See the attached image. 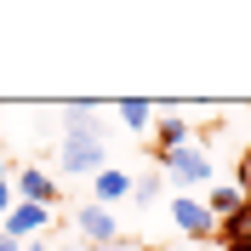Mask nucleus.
Returning <instances> with one entry per match:
<instances>
[{
	"label": "nucleus",
	"instance_id": "2eb2a0df",
	"mask_svg": "<svg viewBox=\"0 0 251 251\" xmlns=\"http://www.w3.org/2000/svg\"><path fill=\"white\" fill-rule=\"evenodd\" d=\"M0 251H23V246H12V240H6V234H0Z\"/></svg>",
	"mask_w": 251,
	"mask_h": 251
},
{
	"label": "nucleus",
	"instance_id": "9b49d317",
	"mask_svg": "<svg viewBox=\"0 0 251 251\" xmlns=\"http://www.w3.org/2000/svg\"><path fill=\"white\" fill-rule=\"evenodd\" d=\"M217 234H223V240H234V246H251V200L240 205L228 223H217Z\"/></svg>",
	"mask_w": 251,
	"mask_h": 251
},
{
	"label": "nucleus",
	"instance_id": "0eeeda50",
	"mask_svg": "<svg viewBox=\"0 0 251 251\" xmlns=\"http://www.w3.org/2000/svg\"><path fill=\"white\" fill-rule=\"evenodd\" d=\"M12 200H23V205H51V200H57V183H51L40 166H23V172H12Z\"/></svg>",
	"mask_w": 251,
	"mask_h": 251
},
{
	"label": "nucleus",
	"instance_id": "ddd939ff",
	"mask_svg": "<svg viewBox=\"0 0 251 251\" xmlns=\"http://www.w3.org/2000/svg\"><path fill=\"white\" fill-rule=\"evenodd\" d=\"M234 188L251 200V149H246V160H240V172H234Z\"/></svg>",
	"mask_w": 251,
	"mask_h": 251
},
{
	"label": "nucleus",
	"instance_id": "20e7f679",
	"mask_svg": "<svg viewBox=\"0 0 251 251\" xmlns=\"http://www.w3.org/2000/svg\"><path fill=\"white\" fill-rule=\"evenodd\" d=\"M75 234L86 240V246H114V240H120V217H114L109 205H80L75 211Z\"/></svg>",
	"mask_w": 251,
	"mask_h": 251
},
{
	"label": "nucleus",
	"instance_id": "423d86ee",
	"mask_svg": "<svg viewBox=\"0 0 251 251\" xmlns=\"http://www.w3.org/2000/svg\"><path fill=\"white\" fill-rule=\"evenodd\" d=\"M172 223L183 228L188 240H211V234H217V217H211L205 200H194V194H177V200H172Z\"/></svg>",
	"mask_w": 251,
	"mask_h": 251
},
{
	"label": "nucleus",
	"instance_id": "f8f14e48",
	"mask_svg": "<svg viewBox=\"0 0 251 251\" xmlns=\"http://www.w3.org/2000/svg\"><path fill=\"white\" fill-rule=\"evenodd\" d=\"M131 200H137V205H154L160 200V177H137V183H131Z\"/></svg>",
	"mask_w": 251,
	"mask_h": 251
},
{
	"label": "nucleus",
	"instance_id": "9d476101",
	"mask_svg": "<svg viewBox=\"0 0 251 251\" xmlns=\"http://www.w3.org/2000/svg\"><path fill=\"white\" fill-rule=\"evenodd\" d=\"M120 126H126V131H154V103L126 97V103H120Z\"/></svg>",
	"mask_w": 251,
	"mask_h": 251
},
{
	"label": "nucleus",
	"instance_id": "f257e3e1",
	"mask_svg": "<svg viewBox=\"0 0 251 251\" xmlns=\"http://www.w3.org/2000/svg\"><path fill=\"white\" fill-rule=\"evenodd\" d=\"M57 166L69 177H97L103 166H109L103 131H97L92 120H69V126H63V143H57Z\"/></svg>",
	"mask_w": 251,
	"mask_h": 251
},
{
	"label": "nucleus",
	"instance_id": "4468645a",
	"mask_svg": "<svg viewBox=\"0 0 251 251\" xmlns=\"http://www.w3.org/2000/svg\"><path fill=\"white\" fill-rule=\"evenodd\" d=\"M12 205H17V200H12V177H0V217H6Z\"/></svg>",
	"mask_w": 251,
	"mask_h": 251
},
{
	"label": "nucleus",
	"instance_id": "7ed1b4c3",
	"mask_svg": "<svg viewBox=\"0 0 251 251\" xmlns=\"http://www.w3.org/2000/svg\"><path fill=\"white\" fill-rule=\"evenodd\" d=\"M194 143V126L177 114V103H154V154H177Z\"/></svg>",
	"mask_w": 251,
	"mask_h": 251
},
{
	"label": "nucleus",
	"instance_id": "39448f33",
	"mask_svg": "<svg viewBox=\"0 0 251 251\" xmlns=\"http://www.w3.org/2000/svg\"><path fill=\"white\" fill-rule=\"evenodd\" d=\"M46 223H51V205H23V200H17L6 217H0V234L12 240V246H29V240L40 234Z\"/></svg>",
	"mask_w": 251,
	"mask_h": 251
},
{
	"label": "nucleus",
	"instance_id": "f03ea898",
	"mask_svg": "<svg viewBox=\"0 0 251 251\" xmlns=\"http://www.w3.org/2000/svg\"><path fill=\"white\" fill-rule=\"evenodd\" d=\"M160 172L177 183V194H194V188H205L211 177H217V160H211L205 143H188V149H177V154H160Z\"/></svg>",
	"mask_w": 251,
	"mask_h": 251
},
{
	"label": "nucleus",
	"instance_id": "1a4fd4ad",
	"mask_svg": "<svg viewBox=\"0 0 251 251\" xmlns=\"http://www.w3.org/2000/svg\"><path fill=\"white\" fill-rule=\"evenodd\" d=\"M240 205H246V194H240L234 183H211V194H205V211H211L217 223H228V217L240 211Z\"/></svg>",
	"mask_w": 251,
	"mask_h": 251
},
{
	"label": "nucleus",
	"instance_id": "6e6552de",
	"mask_svg": "<svg viewBox=\"0 0 251 251\" xmlns=\"http://www.w3.org/2000/svg\"><path fill=\"white\" fill-rule=\"evenodd\" d=\"M131 183H137V177L131 172H120V166H103V172L92 177V205H120V200H131Z\"/></svg>",
	"mask_w": 251,
	"mask_h": 251
}]
</instances>
